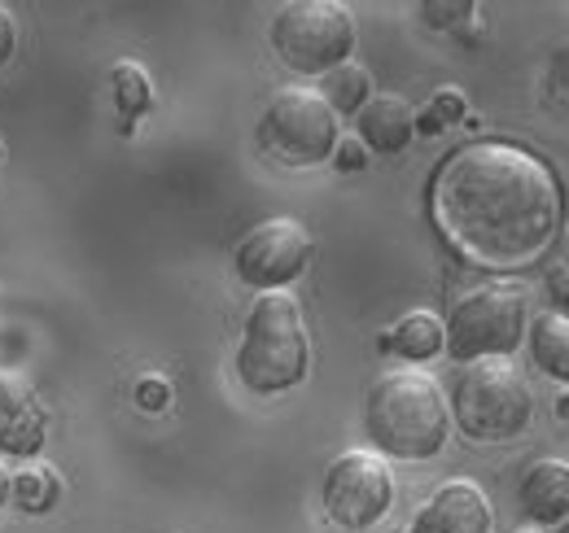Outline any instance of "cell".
<instances>
[{
  "instance_id": "52a82bcc",
  "label": "cell",
  "mask_w": 569,
  "mask_h": 533,
  "mask_svg": "<svg viewBox=\"0 0 569 533\" xmlns=\"http://www.w3.org/2000/svg\"><path fill=\"white\" fill-rule=\"evenodd\" d=\"M259 140L284 167H316L333 158L342 132H338V114L325 105L316 88L289 83V88H277V97L268 101L259 119Z\"/></svg>"
},
{
  "instance_id": "5bb4252c",
  "label": "cell",
  "mask_w": 569,
  "mask_h": 533,
  "mask_svg": "<svg viewBox=\"0 0 569 533\" xmlns=\"http://www.w3.org/2000/svg\"><path fill=\"white\" fill-rule=\"evenodd\" d=\"M377 345L386 350V354H399L403 363H429V359H438L442 354V320L438 315H429V311H412V315H403L395 329H386V333L377 336Z\"/></svg>"
},
{
  "instance_id": "9a60e30c",
  "label": "cell",
  "mask_w": 569,
  "mask_h": 533,
  "mask_svg": "<svg viewBox=\"0 0 569 533\" xmlns=\"http://www.w3.org/2000/svg\"><path fill=\"white\" fill-rule=\"evenodd\" d=\"M530 359H535V368L539 372H548L552 381H566L569 385V320L566 315H557V311H548V315H539L530 329Z\"/></svg>"
},
{
  "instance_id": "9c48e42d",
  "label": "cell",
  "mask_w": 569,
  "mask_h": 533,
  "mask_svg": "<svg viewBox=\"0 0 569 533\" xmlns=\"http://www.w3.org/2000/svg\"><path fill=\"white\" fill-rule=\"evenodd\" d=\"M311 263V232L298 223V219H263L254 223L237 254H232V266H237V280L259 289V293H277L289 280L302 275V266Z\"/></svg>"
},
{
  "instance_id": "f546056e",
  "label": "cell",
  "mask_w": 569,
  "mask_h": 533,
  "mask_svg": "<svg viewBox=\"0 0 569 533\" xmlns=\"http://www.w3.org/2000/svg\"><path fill=\"white\" fill-rule=\"evenodd\" d=\"M0 162H4V149H0Z\"/></svg>"
},
{
  "instance_id": "cb8c5ba5",
  "label": "cell",
  "mask_w": 569,
  "mask_h": 533,
  "mask_svg": "<svg viewBox=\"0 0 569 533\" xmlns=\"http://www.w3.org/2000/svg\"><path fill=\"white\" fill-rule=\"evenodd\" d=\"M363 162H368V149L359 144L356 135H342L338 149H333V167H338V171H359Z\"/></svg>"
},
{
  "instance_id": "44dd1931",
  "label": "cell",
  "mask_w": 569,
  "mask_h": 533,
  "mask_svg": "<svg viewBox=\"0 0 569 533\" xmlns=\"http://www.w3.org/2000/svg\"><path fill=\"white\" fill-rule=\"evenodd\" d=\"M543 88H548V101L569 110V40H561L548 58V74H543Z\"/></svg>"
},
{
  "instance_id": "d6986e66",
  "label": "cell",
  "mask_w": 569,
  "mask_h": 533,
  "mask_svg": "<svg viewBox=\"0 0 569 533\" xmlns=\"http://www.w3.org/2000/svg\"><path fill=\"white\" fill-rule=\"evenodd\" d=\"M465 110H469V101H465L460 88H438L426 114H417V135H433L442 128H451V123H460Z\"/></svg>"
},
{
  "instance_id": "277c9868",
  "label": "cell",
  "mask_w": 569,
  "mask_h": 533,
  "mask_svg": "<svg viewBox=\"0 0 569 533\" xmlns=\"http://www.w3.org/2000/svg\"><path fill=\"white\" fill-rule=\"evenodd\" d=\"M530 329V298L517 280H487L460 293L442 320V350L456 363L512 359Z\"/></svg>"
},
{
  "instance_id": "6da1fadb",
  "label": "cell",
  "mask_w": 569,
  "mask_h": 533,
  "mask_svg": "<svg viewBox=\"0 0 569 533\" xmlns=\"http://www.w3.org/2000/svg\"><path fill=\"white\" fill-rule=\"evenodd\" d=\"M429 210L469 263L517 271L557 245L566 193L539 153L508 140H469L438 167Z\"/></svg>"
},
{
  "instance_id": "4316f807",
  "label": "cell",
  "mask_w": 569,
  "mask_h": 533,
  "mask_svg": "<svg viewBox=\"0 0 569 533\" xmlns=\"http://www.w3.org/2000/svg\"><path fill=\"white\" fill-rule=\"evenodd\" d=\"M557 415H561V420L569 424V390L561 394V399H557Z\"/></svg>"
},
{
  "instance_id": "d4e9b609",
  "label": "cell",
  "mask_w": 569,
  "mask_h": 533,
  "mask_svg": "<svg viewBox=\"0 0 569 533\" xmlns=\"http://www.w3.org/2000/svg\"><path fill=\"white\" fill-rule=\"evenodd\" d=\"M13 53H18V18L0 4V67H9Z\"/></svg>"
},
{
  "instance_id": "f1b7e54d",
  "label": "cell",
  "mask_w": 569,
  "mask_h": 533,
  "mask_svg": "<svg viewBox=\"0 0 569 533\" xmlns=\"http://www.w3.org/2000/svg\"><path fill=\"white\" fill-rule=\"evenodd\" d=\"M517 533H539V530H517Z\"/></svg>"
},
{
  "instance_id": "5b68a950",
  "label": "cell",
  "mask_w": 569,
  "mask_h": 533,
  "mask_svg": "<svg viewBox=\"0 0 569 533\" xmlns=\"http://www.w3.org/2000/svg\"><path fill=\"white\" fill-rule=\"evenodd\" d=\"M535 394L512 359H473L456 376L451 420L473 442H508L526 433Z\"/></svg>"
},
{
  "instance_id": "ba28073f",
  "label": "cell",
  "mask_w": 569,
  "mask_h": 533,
  "mask_svg": "<svg viewBox=\"0 0 569 533\" xmlns=\"http://www.w3.org/2000/svg\"><path fill=\"white\" fill-rule=\"evenodd\" d=\"M320 499L338 530H372L395 503V472L377 451H347L325 472Z\"/></svg>"
},
{
  "instance_id": "484cf974",
  "label": "cell",
  "mask_w": 569,
  "mask_h": 533,
  "mask_svg": "<svg viewBox=\"0 0 569 533\" xmlns=\"http://www.w3.org/2000/svg\"><path fill=\"white\" fill-rule=\"evenodd\" d=\"M9 490H13V467L0 460V507L9 503Z\"/></svg>"
},
{
  "instance_id": "e0dca14e",
  "label": "cell",
  "mask_w": 569,
  "mask_h": 533,
  "mask_svg": "<svg viewBox=\"0 0 569 533\" xmlns=\"http://www.w3.org/2000/svg\"><path fill=\"white\" fill-rule=\"evenodd\" d=\"M9 499H13L18 512H27V516H44V512H53L58 499H62V476L44 464L22 467V472H13V490H9Z\"/></svg>"
},
{
  "instance_id": "7402d4cb",
  "label": "cell",
  "mask_w": 569,
  "mask_h": 533,
  "mask_svg": "<svg viewBox=\"0 0 569 533\" xmlns=\"http://www.w3.org/2000/svg\"><path fill=\"white\" fill-rule=\"evenodd\" d=\"M421 13H426V22H433L438 31H451V27H460V22H469L473 13H478V4H469V0H460V4H421Z\"/></svg>"
},
{
  "instance_id": "83f0119b",
  "label": "cell",
  "mask_w": 569,
  "mask_h": 533,
  "mask_svg": "<svg viewBox=\"0 0 569 533\" xmlns=\"http://www.w3.org/2000/svg\"><path fill=\"white\" fill-rule=\"evenodd\" d=\"M557 533H569V516L566 521H557Z\"/></svg>"
},
{
  "instance_id": "30bf717a",
  "label": "cell",
  "mask_w": 569,
  "mask_h": 533,
  "mask_svg": "<svg viewBox=\"0 0 569 533\" xmlns=\"http://www.w3.org/2000/svg\"><path fill=\"white\" fill-rule=\"evenodd\" d=\"M49 442V411L40 394L22 381L0 372V460H36Z\"/></svg>"
},
{
  "instance_id": "8fae6325",
  "label": "cell",
  "mask_w": 569,
  "mask_h": 533,
  "mask_svg": "<svg viewBox=\"0 0 569 533\" xmlns=\"http://www.w3.org/2000/svg\"><path fill=\"white\" fill-rule=\"evenodd\" d=\"M491 525H496V512L487 490L469 476H451L417 512L408 533H491Z\"/></svg>"
},
{
  "instance_id": "4fadbf2b",
  "label": "cell",
  "mask_w": 569,
  "mask_h": 533,
  "mask_svg": "<svg viewBox=\"0 0 569 533\" xmlns=\"http://www.w3.org/2000/svg\"><path fill=\"white\" fill-rule=\"evenodd\" d=\"M521 507L539 525H557L569 516V464L566 460H535L517 490Z\"/></svg>"
},
{
  "instance_id": "7c38bea8",
  "label": "cell",
  "mask_w": 569,
  "mask_h": 533,
  "mask_svg": "<svg viewBox=\"0 0 569 533\" xmlns=\"http://www.w3.org/2000/svg\"><path fill=\"white\" fill-rule=\"evenodd\" d=\"M356 140L368 153H403L417 140V110L399 92H372L356 114Z\"/></svg>"
},
{
  "instance_id": "603a6c76",
  "label": "cell",
  "mask_w": 569,
  "mask_h": 533,
  "mask_svg": "<svg viewBox=\"0 0 569 533\" xmlns=\"http://www.w3.org/2000/svg\"><path fill=\"white\" fill-rule=\"evenodd\" d=\"M137 402H141L144 411H158V406L171 402V385H167L162 376H141V381H137Z\"/></svg>"
},
{
  "instance_id": "ffe728a7",
  "label": "cell",
  "mask_w": 569,
  "mask_h": 533,
  "mask_svg": "<svg viewBox=\"0 0 569 533\" xmlns=\"http://www.w3.org/2000/svg\"><path fill=\"white\" fill-rule=\"evenodd\" d=\"M548 298L557 302V315L569 320V232L557 237V259L548 266Z\"/></svg>"
},
{
  "instance_id": "3957f363",
  "label": "cell",
  "mask_w": 569,
  "mask_h": 533,
  "mask_svg": "<svg viewBox=\"0 0 569 533\" xmlns=\"http://www.w3.org/2000/svg\"><path fill=\"white\" fill-rule=\"evenodd\" d=\"M307 368H311V341H307L298 298L284 289L259 293L237 345L241 385L254 394H284L298 381H307Z\"/></svg>"
},
{
  "instance_id": "8992f818",
  "label": "cell",
  "mask_w": 569,
  "mask_h": 533,
  "mask_svg": "<svg viewBox=\"0 0 569 533\" xmlns=\"http://www.w3.org/2000/svg\"><path fill=\"white\" fill-rule=\"evenodd\" d=\"M272 49L298 74H329L356 53V13L342 0H289L272 18Z\"/></svg>"
},
{
  "instance_id": "ac0fdd59",
  "label": "cell",
  "mask_w": 569,
  "mask_h": 533,
  "mask_svg": "<svg viewBox=\"0 0 569 533\" xmlns=\"http://www.w3.org/2000/svg\"><path fill=\"white\" fill-rule=\"evenodd\" d=\"M110 88H114V101H119L123 132H132L137 119L149 114V105H153V83H149L141 62H128L123 58V62H114V70H110Z\"/></svg>"
},
{
  "instance_id": "2e32d148",
  "label": "cell",
  "mask_w": 569,
  "mask_h": 533,
  "mask_svg": "<svg viewBox=\"0 0 569 533\" xmlns=\"http://www.w3.org/2000/svg\"><path fill=\"white\" fill-rule=\"evenodd\" d=\"M316 92L325 97V105L338 119L342 114H359L368 105V97H372V74L359 67V62H342V67H333L329 74H320V88Z\"/></svg>"
},
{
  "instance_id": "7a4b0ae2",
  "label": "cell",
  "mask_w": 569,
  "mask_h": 533,
  "mask_svg": "<svg viewBox=\"0 0 569 533\" xmlns=\"http://www.w3.org/2000/svg\"><path fill=\"white\" fill-rule=\"evenodd\" d=\"M363 429L381 460H408L421 464L447 446L451 433V406L438 381L421 368H395L386 372L363 402Z\"/></svg>"
}]
</instances>
